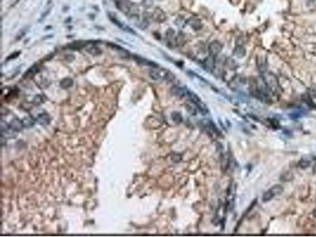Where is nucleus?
<instances>
[{
  "label": "nucleus",
  "instance_id": "1",
  "mask_svg": "<svg viewBox=\"0 0 316 237\" xmlns=\"http://www.w3.org/2000/svg\"><path fill=\"white\" fill-rule=\"evenodd\" d=\"M283 191H284V187L281 185H280V184L274 185V186L270 188L267 191L264 193V195L263 196V202H270L274 197H276V195L282 194Z\"/></svg>",
  "mask_w": 316,
  "mask_h": 237
},
{
  "label": "nucleus",
  "instance_id": "2",
  "mask_svg": "<svg viewBox=\"0 0 316 237\" xmlns=\"http://www.w3.org/2000/svg\"><path fill=\"white\" fill-rule=\"evenodd\" d=\"M264 81H265V84L267 85V87L271 91H276L278 88V81H277V78H276L275 75H274L273 73H268L266 74L264 78Z\"/></svg>",
  "mask_w": 316,
  "mask_h": 237
},
{
  "label": "nucleus",
  "instance_id": "3",
  "mask_svg": "<svg viewBox=\"0 0 316 237\" xmlns=\"http://www.w3.org/2000/svg\"><path fill=\"white\" fill-rule=\"evenodd\" d=\"M1 129H2V136L3 138H12L16 136V131L12 129L10 124H7L5 122L2 121L1 123Z\"/></svg>",
  "mask_w": 316,
  "mask_h": 237
},
{
  "label": "nucleus",
  "instance_id": "4",
  "mask_svg": "<svg viewBox=\"0 0 316 237\" xmlns=\"http://www.w3.org/2000/svg\"><path fill=\"white\" fill-rule=\"evenodd\" d=\"M222 48H223V46L221 44V43L219 41H217V40L212 41L209 45V51L210 55H213L214 57L218 55V54L222 50Z\"/></svg>",
  "mask_w": 316,
  "mask_h": 237
},
{
  "label": "nucleus",
  "instance_id": "5",
  "mask_svg": "<svg viewBox=\"0 0 316 237\" xmlns=\"http://www.w3.org/2000/svg\"><path fill=\"white\" fill-rule=\"evenodd\" d=\"M256 62L257 67L258 68V70L262 73H265V71H266V69H267V59H266V56L263 55H258L256 59Z\"/></svg>",
  "mask_w": 316,
  "mask_h": 237
},
{
  "label": "nucleus",
  "instance_id": "6",
  "mask_svg": "<svg viewBox=\"0 0 316 237\" xmlns=\"http://www.w3.org/2000/svg\"><path fill=\"white\" fill-rule=\"evenodd\" d=\"M36 121L39 124L42 125V126H47V125L49 124V123L51 121V119H50V116H49L48 113L45 112H43L42 113L38 114Z\"/></svg>",
  "mask_w": 316,
  "mask_h": 237
},
{
  "label": "nucleus",
  "instance_id": "7",
  "mask_svg": "<svg viewBox=\"0 0 316 237\" xmlns=\"http://www.w3.org/2000/svg\"><path fill=\"white\" fill-rule=\"evenodd\" d=\"M109 18H110L111 21H112L114 24H116V26H118L119 28H122L123 30H124V31H126V32H128V33H132V34H134V35H136V33L134 31V30H133L132 28H130L129 26H125V25H123V23L119 22L118 20L116 19L115 17H112V16L109 15Z\"/></svg>",
  "mask_w": 316,
  "mask_h": 237
},
{
  "label": "nucleus",
  "instance_id": "8",
  "mask_svg": "<svg viewBox=\"0 0 316 237\" xmlns=\"http://www.w3.org/2000/svg\"><path fill=\"white\" fill-rule=\"evenodd\" d=\"M172 92L174 95L182 98V97H184L185 96H187V93H188L189 90L187 89H186V88L174 86V87L172 88Z\"/></svg>",
  "mask_w": 316,
  "mask_h": 237
},
{
  "label": "nucleus",
  "instance_id": "9",
  "mask_svg": "<svg viewBox=\"0 0 316 237\" xmlns=\"http://www.w3.org/2000/svg\"><path fill=\"white\" fill-rule=\"evenodd\" d=\"M9 124H10V126L12 129L14 131H16V132L21 131L23 129V127H25L24 125H23L22 120H19L17 118L14 119L13 120H11V122Z\"/></svg>",
  "mask_w": 316,
  "mask_h": 237
},
{
  "label": "nucleus",
  "instance_id": "10",
  "mask_svg": "<svg viewBox=\"0 0 316 237\" xmlns=\"http://www.w3.org/2000/svg\"><path fill=\"white\" fill-rule=\"evenodd\" d=\"M215 57L213 56V55H209L207 59L205 60V62H204V65H205V67L207 71H212L213 70L215 66Z\"/></svg>",
  "mask_w": 316,
  "mask_h": 237
},
{
  "label": "nucleus",
  "instance_id": "11",
  "mask_svg": "<svg viewBox=\"0 0 316 237\" xmlns=\"http://www.w3.org/2000/svg\"><path fill=\"white\" fill-rule=\"evenodd\" d=\"M234 55H236L238 58H243L246 55V49L242 44H237L236 47L235 48L234 51H233Z\"/></svg>",
  "mask_w": 316,
  "mask_h": 237
},
{
  "label": "nucleus",
  "instance_id": "12",
  "mask_svg": "<svg viewBox=\"0 0 316 237\" xmlns=\"http://www.w3.org/2000/svg\"><path fill=\"white\" fill-rule=\"evenodd\" d=\"M134 59H135L136 61L140 63V64H142V65H146V66H150V67H157L158 66L156 64L155 62H151V61H149L146 59H143L140 56H136V55H134Z\"/></svg>",
  "mask_w": 316,
  "mask_h": 237
},
{
  "label": "nucleus",
  "instance_id": "13",
  "mask_svg": "<svg viewBox=\"0 0 316 237\" xmlns=\"http://www.w3.org/2000/svg\"><path fill=\"white\" fill-rule=\"evenodd\" d=\"M40 71V67L37 64L33 65L32 67H30L28 69V71H26V73H25L24 74V78H32L33 77L36 73H37Z\"/></svg>",
  "mask_w": 316,
  "mask_h": 237
},
{
  "label": "nucleus",
  "instance_id": "14",
  "mask_svg": "<svg viewBox=\"0 0 316 237\" xmlns=\"http://www.w3.org/2000/svg\"><path fill=\"white\" fill-rule=\"evenodd\" d=\"M73 80L70 78H66L63 80L61 81L60 82V87L62 89H67L68 88L71 87L73 85Z\"/></svg>",
  "mask_w": 316,
  "mask_h": 237
},
{
  "label": "nucleus",
  "instance_id": "15",
  "mask_svg": "<svg viewBox=\"0 0 316 237\" xmlns=\"http://www.w3.org/2000/svg\"><path fill=\"white\" fill-rule=\"evenodd\" d=\"M22 123L25 127H32L35 124L36 120L30 116H26L22 119Z\"/></svg>",
  "mask_w": 316,
  "mask_h": 237
},
{
  "label": "nucleus",
  "instance_id": "16",
  "mask_svg": "<svg viewBox=\"0 0 316 237\" xmlns=\"http://www.w3.org/2000/svg\"><path fill=\"white\" fill-rule=\"evenodd\" d=\"M195 106L197 107V108L198 109V111L200 112L202 115H206L209 113V109L205 104H204L202 101H200L199 103H198L197 105H195Z\"/></svg>",
  "mask_w": 316,
  "mask_h": 237
},
{
  "label": "nucleus",
  "instance_id": "17",
  "mask_svg": "<svg viewBox=\"0 0 316 237\" xmlns=\"http://www.w3.org/2000/svg\"><path fill=\"white\" fill-rule=\"evenodd\" d=\"M172 119L173 120V122L176 123V124H179L182 120H183V117L181 116V114L178 112H174L172 113Z\"/></svg>",
  "mask_w": 316,
  "mask_h": 237
},
{
  "label": "nucleus",
  "instance_id": "18",
  "mask_svg": "<svg viewBox=\"0 0 316 237\" xmlns=\"http://www.w3.org/2000/svg\"><path fill=\"white\" fill-rule=\"evenodd\" d=\"M149 74H150V77L152 79V80H160V79L161 78H163V76L161 75V73L160 71H158L157 70H151V71H150V73H149Z\"/></svg>",
  "mask_w": 316,
  "mask_h": 237
},
{
  "label": "nucleus",
  "instance_id": "19",
  "mask_svg": "<svg viewBox=\"0 0 316 237\" xmlns=\"http://www.w3.org/2000/svg\"><path fill=\"white\" fill-rule=\"evenodd\" d=\"M46 97L45 96H44L42 94H39V95H37L33 99V104L36 105H40L44 103L45 102Z\"/></svg>",
  "mask_w": 316,
  "mask_h": 237
},
{
  "label": "nucleus",
  "instance_id": "20",
  "mask_svg": "<svg viewBox=\"0 0 316 237\" xmlns=\"http://www.w3.org/2000/svg\"><path fill=\"white\" fill-rule=\"evenodd\" d=\"M303 100H304V101L305 103L309 106V107H316V105L313 103L312 100H311V98H310V95H308V94H304V95L303 96Z\"/></svg>",
  "mask_w": 316,
  "mask_h": 237
},
{
  "label": "nucleus",
  "instance_id": "21",
  "mask_svg": "<svg viewBox=\"0 0 316 237\" xmlns=\"http://www.w3.org/2000/svg\"><path fill=\"white\" fill-rule=\"evenodd\" d=\"M166 37L168 43L172 44V40L175 38V32H174V30L172 29V28H169L166 33Z\"/></svg>",
  "mask_w": 316,
  "mask_h": 237
},
{
  "label": "nucleus",
  "instance_id": "22",
  "mask_svg": "<svg viewBox=\"0 0 316 237\" xmlns=\"http://www.w3.org/2000/svg\"><path fill=\"white\" fill-rule=\"evenodd\" d=\"M191 26L193 28H195V30H198L199 28H202V24L198 19H193L191 21Z\"/></svg>",
  "mask_w": 316,
  "mask_h": 237
},
{
  "label": "nucleus",
  "instance_id": "23",
  "mask_svg": "<svg viewBox=\"0 0 316 237\" xmlns=\"http://www.w3.org/2000/svg\"><path fill=\"white\" fill-rule=\"evenodd\" d=\"M88 52H89V53L93 55H98L100 54H101L100 49L97 48V47H95V46H93V47H90V48H89L88 49Z\"/></svg>",
  "mask_w": 316,
  "mask_h": 237
},
{
  "label": "nucleus",
  "instance_id": "24",
  "mask_svg": "<svg viewBox=\"0 0 316 237\" xmlns=\"http://www.w3.org/2000/svg\"><path fill=\"white\" fill-rule=\"evenodd\" d=\"M281 180L283 181V182H288V181H290L292 179V175L291 174L290 172H285L284 173L281 177Z\"/></svg>",
  "mask_w": 316,
  "mask_h": 237
},
{
  "label": "nucleus",
  "instance_id": "25",
  "mask_svg": "<svg viewBox=\"0 0 316 237\" xmlns=\"http://www.w3.org/2000/svg\"><path fill=\"white\" fill-rule=\"evenodd\" d=\"M310 162L309 161H308V160H304V159H302L301 161H299V166L302 168V169H306V168H308V167L310 166Z\"/></svg>",
  "mask_w": 316,
  "mask_h": 237
},
{
  "label": "nucleus",
  "instance_id": "26",
  "mask_svg": "<svg viewBox=\"0 0 316 237\" xmlns=\"http://www.w3.org/2000/svg\"><path fill=\"white\" fill-rule=\"evenodd\" d=\"M303 116V113L301 112H294L292 113L289 114V117L292 119H297L301 118Z\"/></svg>",
  "mask_w": 316,
  "mask_h": 237
},
{
  "label": "nucleus",
  "instance_id": "27",
  "mask_svg": "<svg viewBox=\"0 0 316 237\" xmlns=\"http://www.w3.org/2000/svg\"><path fill=\"white\" fill-rule=\"evenodd\" d=\"M269 122L270 123L271 127H273V128H274V129H278V128L280 127L279 122L277 121L276 119H269Z\"/></svg>",
  "mask_w": 316,
  "mask_h": 237
},
{
  "label": "nucleus",
  "instance_id": "28",
  "mask_svg": "<svg viewBox=\"0 0 316 237\" xmlns=\"http://www.w3.org/2000/svg\"><path fill=\"white\" fill-rule=\"evenodd\" d=\"M26 33V28H23V29H21V30L19 32V33L17 35V37H16V40H18L21 39V38L24 37V35H25Z\"/></svg>",
  "mask_w": 316,
  "mask_h": 237
},
{
  "label": "nucleus",
  "instance_id": "29",
  "mask_svg": "<svg viewBox=\"0 0 316 237\" xmlns=\"http://www.w3.org/2000/svg\"><path fill=\"white\" fill-rule=\"evenodd\" d=\"M172 160L175 163H178L182 160V157H181L179 154H174V155L172 157Z\"/></svg>",
  "mask_w": 316,
  "mask_h": 237
},
{
  "label": "nucleus",
  "instance_id": "30",
  "mask_svg": "<svg viewBox=\"0 0 316 237\" xmlns=\"http://www.w3.org/2000/svg\"><path fill=\"white\" fill-rule=\"evenodd\" d=\"M186 107H187V110L189 111L192 115H194V116L196 115V107H194L193 106H191V105H187Z\"/></svg>",
  "mask_w": 316,
  "mask_h": 237
},
{
  "label": "nucleus",
  "instance_id": "31",
  "mask_svg": "<svg viewBox=\"0 0 316 237\" xmlns=\"http://www.w3.org/2000/svg\"><path fill=\"white\" fill-rule=\"evenodd\" d=\"M18 55H20V51H17V52H14L13 55H10V56L7 58V60H10V59H14V58H16V57H17Z\"/></svg>",
  "mask_w": 316,
  "mask_h": 237
},
{
  "label": "nucleus",
  "instance_id": "32",
  "mask_svg": "<svg viewBox=\"0 0 316 237\" xmlns=\"http://www.w3.org/2000/svg\"><path fill=\"white\" fill-rule=\"evenodd\" d=\"M49 12H50V9H48V10L47 11L44 12V14H42V16H41V17H40V21H41L42 20H44V18H45V17L48 15V14H49Z\"/></svg>",
  "mask_w": 316,
  "mask_h": 237
},
{
  "label": "nucleus",
  "instance_id": "33",
  "mask_svg": "<svg viewBox=\"0 0 316 237\" xmlns=\"http://www.w3.org/2000/svg\"><path fill=\"white\" fill-rule=\"evenodd\" d=\"M314 215H315V217H316V209L314 211Z\"/></svg>",
  "mask_w": 316,
  "mask_h": 237
},
{
  "label": "nucleus",
  "instance_id": "34",
  "mask_svg": "<svg viewBox=\"0 0 316 237\" xmlns=\"http://www.w3.org/2000/svg\"><path fill=\"white\" fill-rule=\"evenodd\" d=\"M310 2H315V1H316V0H310Z\"/></svg>",
  "mask_w": 316,
  "mask_h": 237
}]
</instances>
